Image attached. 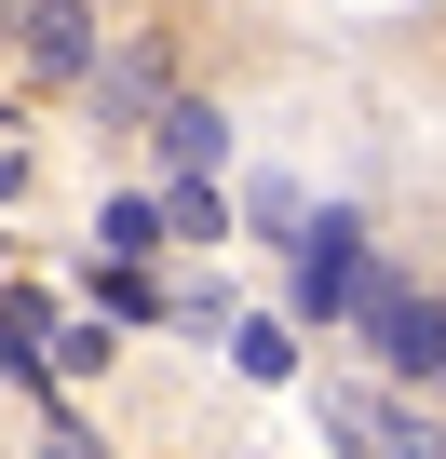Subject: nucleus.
Here are the masks:
<instances>
[{
	"mask_svg": "<svg viewBox=\"0 0 446 459\" xmlns=\"http://www.w3.org/2000/svg\"><path fill=\"white\" fill-rule=\"evenodd\" d=\"M365 230L352 216H311V244H298V325H352V298H365Z\"/></svg>",
	"mask_w": 446,
	"mask_h": 459,
	"instance_id": "f03ea898",
	"label": "nucleus"
},
{
	"mask_svg": "<svg viewBox=\"0 0 446 459\" xmlns=\"http://www.w3.org/2000/svg\"><path fill=\"white\" fill-rule=\"evenodd\" d=\"M28 14H41V0H0V41H14V28H28Z\"/></svg>",
	"mask_w": 446,
	"mask_h": 459,
	"instance_id": "9b49d317",
	"label": "nucleus"
},
{
	"mask_svg": "<svg viewBox=\"0 0 446 459\" xmlns=\"http://www.w3.org/2000/svg\"><path fill=\"white\" fill-rule=\"evenodd\" d=\"M231 351H244V378H298V351H284V325H244Z\"/></svg>",
	"mask_w": 446,
	"mask_h": 459,
	"instance_id": "9d476101",
	"label": "nucleus"
},
{
	"mask_svg": "<svg viewBox=\"0 0 446 459\" xmlns=\"http://www.w3.org/2000/svg\"><path fill=\"white\" fill-rule=\"evenodd\" d=\"M352 338L379 351V378H433V365H446V298H433V284H406V271H365Z\"/></svg>",
	"mask_w": 446,
	"mask_h": 459,
	"instance_id": "f257e3e1",
	"label": "nucleus"
},
{
	"mask_svg": "<svg viewBox=\"0 0 446 459\" xmlns=\"http://www.w3.org/2000/svg\"><path fill=\"white\" fill-rule=\"evenodd\" d=\"M162 244H231V216H216V189H203V176H176V189H162Z\"/></svg>",
	"mask_w": 446,
	"mask_h": 459,
	"instance_id": "423d86ee",
	"label": "nucleus"
},
{
	"mask_svg": "<svg viewBox=\"0 0 446 459\" xmlns=\"http://www.w3.org/2000/svg\"><path fill=\"white\" fill-rule=\"evenodd\" d=\"M95 244H109V271H149V244H162V203H109V216H95Z\"/></svg>",
	"mask_w": 446,
	"mask_h": 459,
	"instance_id": "0eeeda50",
	"label": "nucleus"
},
{
	"mask_svg": "<svg viewBox=\"0 0 446 459\" xmlns=\"http://www.w3.org/2000/svg\"><path fill=\"white\" fill-rule=\"evenodd\" d=\"M149 135H162V162H176V176H203V162H216V149H231V122H216V108H203V95H176V108H162V122H149Z\"/></svg>",
	"mask_w": 446,
	"mask_h": 459,
	"instance_id": "39448f33",
	"label": "nucleus"
},
{
	"mask_svg": "<svg viewBox=\"0 0 446 459\" xmlns=\"http://www.w3.org/2000/svg\"><path fill=\"white\" fill-rule=\"evenodd\" d=\"M95 108H109V122H162V108H176V68H162V41H122V55H95Z\"/></svg>",
	"mask_w": 446,
	"mask_h": 459,
	"instance_id": "20e7f679",
	"label": "nucleus"
},
{
	"mask_svg": "<svg viewBox=\"0 0 446 459\" xmlns=\"http://www.w3.org/2000/svg\"><path fill=\"white\" fill-rule=\"evenodd\" d=\"M109 351H122V338H109V325H68V338H55V351H41V365H55V378H95V365H109Z\"/></svg>",
	"mask_w": 446,
	"mask_h": 459,
	"instance_id": "6e6552de",
	"label": "nucleus"
},
{
	"mask_svg": "<svg viewBox=\"0 0 446 459\" xmlns=\"http://www.w3.org/2000/svg\"><path fill=\"white\" fill-rule=\"evenodd\" d=\"M14 55H28L41 82H95V55H109V41H95V0H41V14L14 28Z\"/></svg>",
	"mask_w": 446,
	"mask_h": 459,
	"instance_id": "7ed1b4c3",
	"label": "nucleus"
},
{
	"mask_svg": "<svg viewBox=\"0 0 446 459\" xmlns=\"http://www.w3.org/2000/svg\"><path fill=\"white\" fill-rule=\"evenodd\" d=\"M258 230H284V244H311V203H298L284 176H258Z\"/></svg>",
	"mask_w": 446,
	"mask_h": 459,
	"instance_id": "1a4fd4ad",
	"label": "nucleus"
}]
</instances>
